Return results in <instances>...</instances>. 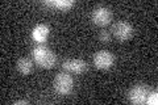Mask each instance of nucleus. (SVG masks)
Returning a JSON list of instances; mask_svg holds the SVG:
<instances>
[{
  "label": "nucleus",
  "instance_id": "1",
  "mask_svg": "<svg viewBox=\"0 0 158 105\" xmlns=\"http://www.w3.org/2000/svg\"><path fill=\"white\" fill-rule=\"evenodd\" d=\"M33 59L38 66L44 68H52L57 62V57L50 49L45 45H37L33 49Z\"/></svg>",
  "mask_w": 158,
  "mask_h": 105
},
{
  "label": "nucleus",
  "instance_id": "2",
  "mask_svg": "<svg viewBox=\"0 0 158 105\" xmlns=\"http://www.w3.org/2000/svg\"><path fill=\"white\" fill-rule=\"evenodd\" d=\"M53 86L57 93L62 95V96H67V95L71 93L74 88V80L69 72H59L54 78Z\"/></svg>",
  "mask_w": 158,
  "mask_h": 105
},
{
  "label": "nucleus",
  "instance_id": "3",
  "mask_svg": "<svg viewBox=\"0 0 158 105\" xmlns=\"http://www.w3.org/2000/svg\"><path fill=\"white\" fill-rule=\"evenodd\" d=\"M91 18L95 25L98 26H106L112 21V11L108 7L104 6H99L96 8H94Z\"/></svg>",
  "mask_w": 158,
  "mask_h": 105
},
{
  "label": "nucleus",
  "instance_id": "4",
  "mask_svg": "<svg viewBox=\"0 0 158 105\" xmlns=\"http://www.w3.org/2000/svg\"><path fill=\"white\" fill-rule=\"evenodd\" d=\"M112 33H113V36H115L117 39H120V41H127V39H129L133 36L135 30H133V26L129 22L118 21L116 24H113Z\"/></svg>",
  "mask_w": 158,
  "mask_h": 105
},
{
  "label": "nucleus",
  "instance_id": "5",
  "mask_svg": "<svg viewBox=\"0 0 158 105\" xmlns=\"http://www.w3.org/2000/svg\"><path fill=\"white\" fill-rule=\"evenodd\" d=\"M149 95V88L144 84H137L133 88H131L128 93V99L133 104H144L146 103V97Z\"/></svg>",
  "mask_w": 158,
  "mask_h": 105
},
{
  "label": "nucleus",
  "instance_id": "6",
  "mask_svg": "<svg viewBox=\"0 0 158 105\" xmlns=\"http://www.w3.org/2000/svg\"><path fill=\"white\" fill-rule=\"evenodd\" d=\"M113 62H115V57L107 50H100L94 55V64L100 70H107L112 67Z\"/></svg>",
  "mask_w": 158,
  "mask_h": 105
},
{
  "label": "nucleus",
  "instance_id": "7",
  "mask_svg": "<svg viewBox=\"0 0 158 105\" xmlns=\"http://www.w3.org/2000/svg\"><path fill=\"white\" fill-rule=\"evenodd\" d=\"M62 67H63V70H66L67 72L82 74L87 70V63H86V61H83V59L73 58V59H66V61H63Z\"/></svg>",
  "mask_w": 158,
  "mask_h": 105
},
{
  "label": "nucleus",
  "instance_id": "8",
  "mask_svg": "<svg viewBox=\"0 0 158 105\" xmlns=\"http://www.w3.org/2000/svg\"><path fill=\"white\" fill-rule=\"evenodd\" d=\"M49 33H50V28L45 24H38L33 28L32 30V37L36 42H45L46 38L49 37Z\"/></svg>",
  "mask_w": 158,
  "mask_h": 105
},
{
  "label": "nucleus",
  "instance_id": "9",
  "mask_svg": "<svg viewBox=\"0 0 158 105\" xmlns=\"http://www.w3.org/2000/svg\"><path fill=\"white\" fill-rule=\"evenodd\" d=\"M17 70L23 75L31 74L33 70V62L29 58H20L17 61Z\"/></svg>",
  "mask_w": 158,
  "mask_h": 105
},
{
  "label": "nucleus",
  "instance_id": "10",
  "mask_svg": "<svg viewBox=\"0 0 158 105\" xmlns=\"http://www.w3.org/2000/svg\"><path fill=\"white\" fill-rule=\"evenodd\" d=\"M46 6H52V7H57V8H61V9H65V8H70L74 2L70 0V2H61V0H58V2H45Z\"/></svg>",
  "mask_w": 158,
  "mask_h": 105
},
{
  "label": "nucleus",
  "instance_id": "11",
  "mask_svg": "<svg viewBox=\"0 0 158 105\" xmlns=\"http://www.w3.org/2000/svg\"><path fill=\"white\" fill-rule=\"evenodd\" d=\"M157 103H158V93H157V91L149 92V95H148V97H146V104L157 105Z\"/></svg>",
  "mask_w": 158,
  "mask_h": 105
},
{
  "label": "nucleus",
  "instance_id": "12",
  "mask_svg": "<svg viewBox=\"0 0 158 105\" xmlns=\"http://www.w3.org/2000/svg\"><path fill=\"white\" fill-rule=\"evenodd\" d=\"M110 38H111V34L108 33V32H100V34H99V39L100 41H103V42H108L110 41Z\"/></svg>",
  "mask_w": 158,
  "mask_h": 105
},
{
  "label": "nucleus",
  "instance_id": "13",
  "mask_svg": "<svg viewBox=\"0 0 158 105\" xmlns=\"http://www.w3.org/2000/svg\"><path fill=\"white\" fill-rule=\"evenodd\" d=\"M19 104H28V101L27 100H20V101H16V105H19Z\"/></svg>",
  "mask_w": 158,
  "mask_h": 105
}]
</instances>
